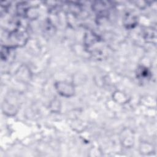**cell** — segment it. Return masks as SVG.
Returning <instances> with one entry per match:
<instances>
[{
  "label": "cell",
  "instance_id": "cell-1",
  "mask_svg": "<svg viewBox=\"0 0 157 157\" xmlns=\"http://www.w3.org/2000/svg\"><path fill=\"white\" fill-rule=\"evenodd\" d=\"M149 74H150V73L147 68H144V67H141V68L138 70V76L139 79H147L148 78Z\"/></svg>",
  "mask_w": 157,
  "mask_h": 157
}]
</instances>
